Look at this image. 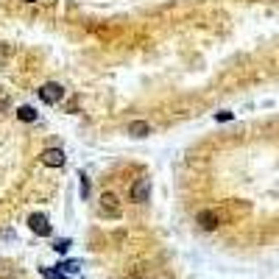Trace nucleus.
Masks as SVG:
<instances>
[{
  "label": "nucleus",
  "mask_w": 279,
  "mask_h": 279,
  "mask_svg": "<svg viewBox=\"0 0 279 279\" xmlns=\"http://www.w3.org/2000/svg\"><path fill=\"white\" fill-rule=\"evenodd\" d=\"M39 98H42L45 103H50V106H53V103H59L61 98H64V90H61V84H53V81H50V84L39 87Z\"/></svg>",
  "instance_id": "f257e3e1"
},
{
  "label": "nucleus",
  "mask_w": 279,
  "mask_h": 279,
  "mask_svg": "<svg viewBox=\"0 0 279 279\" xmlns=\"http://www.w3.org/2000/svg\"><path fill=\"white\" fill-rule=\"evenodd\" d=\"M148 195H151V179H137V182L131 184V201L134 204H143V201H148Z\"/></svg>",
  "instance_id": "f03ea898"
},
{
  "label": "nucleus",
  "mask_w": 279,
  "mask_h": 279,
  "mask_svg": "<svg viewBox=\"0 0 279 279\" xmlns=\"http://www.w3.org/2000/svg\"><path fill=\"white\" fill-rule=\"evenodd\" d=\"M28 226H31V232H34V235H39V237H50V224H48V218H45L42 213H34L28 218Z\"/></svg>",
  "instance_id": "7ed1b4c3"
},
{
  "label": "nucleus",
  "mask_w": 279,
  "mask_h": 279,
  "mask_svg": "<svg viewBox=\"0 0 279 279\" xmlns=\"http://www.w3.org/2000/svg\"><path fill=\"white\" fill-rule=\"evenodd\" d=\"M39 159H42V165H48V168H61V165H64V151H61V148H45V151L39 154Z\"/></svg>",
  "instance_id": "20e7f679"
},
{
  "label": "nucleus",
  "mask_w": 279,
  "mask_h": 279,
  "mask_svg": "<svg viewBox=\"0 0 279 279\" xmlns=\"http://www.w3.org/2000/svg\"><path fill=\"white\" fill-rule=\"evenodd\" d=\"M101 210L106 215H117L120 213V201H117L115 193H101Z\"/></svg>",
  "instance_id": "39448f33"
},
{
  "label": "nucleus",
  "mask_w": 279,
  "mask_h": 279,
  "mask_svg": "<svg viewBox=\"0 0 279 279\" xmlns=\"http://www.w3.org/2000/svg\"><path fill=\"white\" fill-rule=\"evenodd\" d=\"M198 226L204 232H213V229H218V215L213 213V210H204V213H198Z\"/></svg>",
  "instance_id": "423d86ee"
},
{
  "label": "nucleus",
  "mask_w": 279,
  "mask_h": 279,
  "mask_svg": "<svg viewBox=\"0 0 279 279\" xmlns=\"http://www.w3.org/2000/svg\"><path fill=\"white\" fill-rule=\"evenodd\" d=\"M148 131H151V128H148V123H143V120L128 123V134H131V137H146Z\"/></svg>",
  "instance_id": "0eeeda50"
},
{
  "label": "nucleus",
  "mask_w": 279,
  "mask_h": 279,
  "mask_svg": "<svg viewBox=\"0 0 279 279\" xmlns=\"http://www.w3.org/2000/svg\"><path fill=\"white\" fill-rule=\"evenodd\" d=\"M17 117H20V120H25V123H31V120H37V109H31V106H20Z\"/></svg>",
  "instance_id": "6e6552de"
},
{
  "label": "nucleus",
  "mask_w": 279,
  "mask_h": 279,
  "mask_svg": "<svg viewBox=\"0 0 279 279\" xmlns=\"http://www.w3.org/2000/svg\"><path fill=\"white\" fill-rule=\"evenodd\" d=\"M56 268H61V271H67V273H76V271H79V262L67 260V262H61V265H56Z\"/></svg>",
  "instance_id": "1a4fd4ad"
},
{
  "label": "nucleus",
  "mask_w": 279,
  "mask_h": 279,
  "mask_svg": "<svg viewBox=\"0 0 279 279\" xmlns=\"http://www.w3.org/2000/svg\"><path fill=\"white\" fill-rule=\"evenodd\" d=\"M59 254H67V249H70V240H56V246H53Z\"/></svg>",
  "instance_id": "9d476101"
},
{
  "label": "nucleus",
  "mask_w": 279,
  "mask_h": 279,
  "mask_svg": "<svg viewBox=\"0 0 279 279\" xmlns=\"http://www.w3.org/2000/svg\"><path fill=\"white\" fill-rule=\"evenodd\" d=\"M23 3H34V0H23Z\"/></svg>",
  "instance_id": "9b49d317"
}]
</instances>
